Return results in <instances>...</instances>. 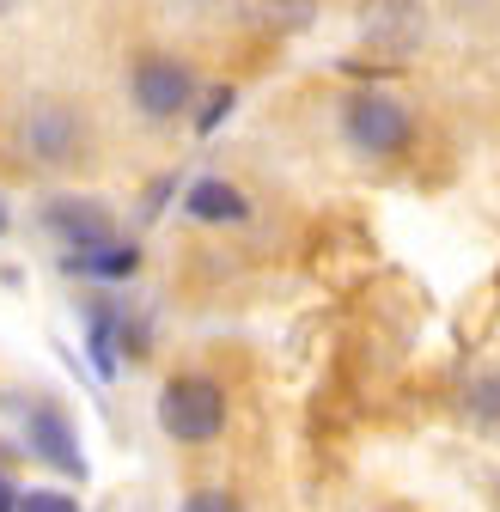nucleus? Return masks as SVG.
<instances>
[{
  "label": "nucleus",
  "instance_id": "obj_10",
  "mask_svg": "<svg viewBox=\"0 0 500 512\" xmlns=\"http://www.w3.org/2000/svg\"><path fill=\"white\" fill-rule=\"evenodd\" d=\"M68 269L80 275H104V281H122L141 269V250L135 244H104V250H86V256H68Z\"/></svg>",
  "mask_w": 500,
  "mask_h": 512
},
{
  "label": "nucleus",
  "instance_id": "obj_6",
  "mask_svg": "<svg viewBox=\"0 0 500 512\" xmlns=\"http://www.w3.org/2000/svg\"><path fill=\"white\" fill-rule=\"evenodd\" d=\"M43 226H49L61 244H68L74 256L116 244V220H110V208H104V202H86V196H61V202H49V208H43Z\"/></svg>",
  "mask_w": 500,
  "mask_h": 512
},
{
  "label": "nucleus",
  "instance_id": "obj_2",
  "mask_svg": "<svg viewBox=\"0 0 500 512\" xmlns=\"http://www.w3.org/2000/svg\"><path fill=\"white\" fill-rule=\"evenodd\" d=\"M342 135H348L360 153H372V159H391V153L409 147L415 122H409V110H403L391 92H354V98L342 104Z\"/></svg>",
  "mask_w": 500,
  "mask_h": 512
},
{
  "label": "nucleus",
  "instance_id": "obj_11",
  "mask_svg": "<svg viewBox=\"0 0 500 512\" xmlns=\"http://www.w3.org/2000/svg\"><path fill=\"white\" fill-rule=\"evenodd\" d=\"M464 415L488 433H500V372H482L470 378V391H464Z\"/></svg>",
  "mask_w": 500,
  "mask_h": 512
},
{
  "label": "nucleus",
  "instance_id": "obj_13",
  "mask_svg": "<svg viewBox=\"0 0 500 512\" xmlns=\"http://www.w3.org/2000/svg\"><path fill=\"white\" fill-rule=\"evenodd\" d=\"M183 512H244V506H238V494H226V488H202V494L183 500Z\"/></svg>",
  "mask_w": 500,
  "mask_h": 512
},
{
  "label": "nucleus",
  "instance_id": "obj_1",
  "mask_svg": "<svg viewBox=\"0 0 500 512\" xmlns=\"http://www.w3.org/2000/svg\"><path fill=\"white\" fill-rule=\"evenodd\" d=\"M159 427L177 439V445H208L220 427H226V391L202 372H183L159 391Z\"/></svg>",
  "mask_w": 500,
  "mask_h": 512
},
{
  "label": "nucleus",
  "instance_id": "obj_12",
  "mask_svg": "<svg viewBox=\"0 0 500 512\" xmlns=\"http://www.w3.org/2000/svg\"><path fill=\"white\" fill-rule=\"evenodd\" d=\"M19 512H80V500L55 494V488H31V494H19Z\"/></svg>",
  "mask_w": 500,
  "mask_h": 512
},
{
  "label": "nucleus",
  "instance_id": "obj_16",
  "mask_svg": "<svg viewBox=\"0 0 500 512\" xmlns=\"http://www.w3.org/2000/svg\"><path fill=\"white\" fill-rule=\"evenodd\" d=\"M0 232H7V208H0Z\"/></svg>",
  "mask_w": 500,
  "mask_h": 512
},
{
  "label": "nucleus",
  "instance_id": "obj_15",
  "mask_svg": "<svg viewBox=\"0 0 500 512\" xmlns=\"http://www.w3.org/2000/svg\"><path fill=\"white\" fill-rule=\"evenodd\" d=\"M0 512H19V494H13L7 482H0Z\"/></svg>",
  "mask_w": 500,
  "mask_h": 512
},
{
  "label": "nucleus",
  "instance_id": "obj_7",
  "mask_svg": "<svg viewBox=\"0 0 500 512\" xmlns=\"http://www.w3.org/2000/svg\"><path fill=\"white\" fill-rule=\"evenodd\" d=\"M31 452H37L43 464H55L61 476H86V458H80L74 427L61 421V409H49V403L31 409Z\"/></svg>",
  "mask_w": 500,
  "mask_h": 512
},
{
  "label": "nucleus",
  "instance_id": "obj_8",
  "mask_svg": "<svg viewBox=\"0 0 500 512\" xmlns=\"http://www.w3.org/2000/svg\"><path fill=\"white\" fill-rule=\"evenodd\" d=\"M238 13H244V25H257L269 37H293L318 19V0H238Z\"/></svg>",
  "mask_w": 500,
  "mask_h": 512
},
{
  "label": "nucleus",
  "instance_id": "obj_9",
  "mask_svg": "<svg viewBox=\"0 0 500 512\" xmlns=\"http://www.w3.org/2000/svg\"><path fill=\"white\" fill-rule=\"evenodd\" d=\"M183 208H190L196 220H244L250 208H244V196H238V189L226 183V177H202V183H190V202H183Z\"/></svg>",
  "mask_w": 500,
  "mask_h": 512
},
{
  "label": "nucleus",
  "instance_id": "obj_5",
  "mask_svg": "<svg viewBox=\"0 0 500 512\" xmlns=\"http://www.w3.org/2000/svg\"><path fill=\"white\" fill-rule=\"evenodd\" d=\"M129 92H135V104L147 110V116H177L183 104L196 98V74L183 68V61H171V55H141L135 61V74H129Z\"/></svg>",
  "mask_w": 500,
  "mask_h": 512
},
{
  "label": "nucleus",
  "instance_id": "obj_4",
  "mask_svg": "<svg viewBox=\"0 0 500 512\" xmlns=\"http://www.w3.org/2000/svg\"><path fill=\"white\" fill-rule=\"evenodd\" d=\"M19 141L37 165H68L80 153V116L61 104V98H37L19 122Z\"/></svg>",
  "mask_w": 500,
  "mask_h": 512
},
{
  "label": "nucleus",
  "instance_id": "obj_14",
  "mask_svg": "<svg viewBox=\"0 0 500 512\" xmlns=\"http://www.w3.org/2000/svg\"><path fill=\"white\" fill-rule=\"evenodd\" d=\"M226 110H232V86H220V92L208 98V110H202V122H196V128H202V135H214V128H220V116H226Z\"/></svg>",
  "mask_w": 500,
  "mask_h": 512
},
{
  "label": "nucleus",
  "instance_id": "obj_3",
  "mask_svg": "<svg viewBox=\"0 0 500 512\" xmlns=\"http://www.w3.org/2000/svg\"><path fill=\"white\" fill-rule=\"evenodd\" d=\"M360 37L385 61H409L427 37V7L421 0H366L360 7Z\"/></svg>",
  "mask_w": 500,
  "mask_h": 512
}]
</instances>
